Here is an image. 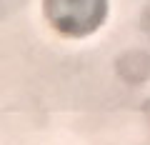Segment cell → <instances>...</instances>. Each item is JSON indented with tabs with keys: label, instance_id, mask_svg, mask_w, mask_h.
Instances as JSON below:
<instances>
[{
	"label": "cell",
	"instance_id": "6da1fadb",
	"mask_svg": "<svg viewBox=\"0 0 150 145\" xmlns=\"http://www.w3.org/2000/svg\"><path fill=\"white\" fill-rule=\"evenodd\" d=\"M48 23L68 38H85L105 23L108 0H43Z\"/></svg>",
	"mask_w": 150,
	"mask_h": 145
},
{
	"label": "cell",
	"instance_id": "7a4b0ae2",
	"mask_svg": "<svg viewBox=\"0 0 150 145\" xmlns=\"http://www.w3.org/2000/svg\"><path fill=\"white\" fill-rule=\"evenodd\" d=\"M115 70H118V75L128 85H140V83L150 80V53H145V50H128V53H123L118 58Z\"/></svg>",
	"mask_w": 150,
	"mask_h": 145
},
{
	"label": "cell",
	"instance_id": "3957f363",
	"mask_svg": "<svg viewBox=\"0 0 150 145\" xmlns=\"http://www.w3.org/2000/svg\"><path fill=\"white\" fill-rule=\"evenodd\" d=\"M143 28H145V33H150V5L143 10Z\"/></svg>",
	"mask_w": 150,
	"mask_h": 145
}]
</instances>
